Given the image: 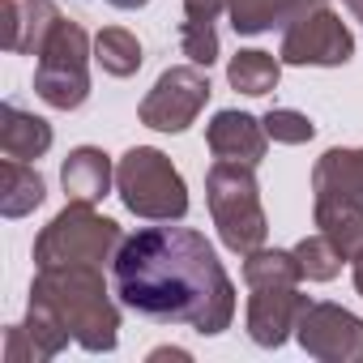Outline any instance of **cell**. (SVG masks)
<instances>
[{"mask_svg":"<svg viewBox=\"0 0 363 363\" xmlns=\"http://www.w3.org/2000/svg\"><path fill=\"white\" fill-rule=\"evenodd\" d=\"M141 60L145 56H141V43H137L133 30H124V26L99 30V39H94V65L107 77H133L141 69Z\"/></svg>","mask_w":363,"mask_h":363,"instance_id":"cell-20","label":"cell"},{"mask_svg":"<svg viewBox=\"0 0 363 363\" xmlns=\"http://www.w3.org/2000/svg\"><path fill=\"white\" fill-rule=\"evenodd\" d=\"M261 124H265V133H269L278 145H303V141L316 137V124H312L303 111H295V107H269V111L261 116Z\"/></svg>","mask_w":363,"mask_h":363,"instance_id":"cell-25","label":"cell"},{"mask_svg":"<svg viewBox=\"0 0 363 363\" xmlns=\"http://www.w3.org/2000/svg\"><path fill=\"white\" fill-rule=\"evenodd\" d=\"M342 5H346V9H350V13H354L359 22H363V0H342Z\"/></svg>","mask_w":363,"mask_h":363,"instance_id":"cell-31","label":"cell"},{"mask_svg":"<svg viewBox=\"0 0 363 363\" xmlns=\"http://www.w3.org/2000/svg\"><path fill=\"white\" fill-rule=\"evenodd\" d=\"M312 223L333 240V248L354 261L363 257V201H337V197H316Z\"/></svg>","mask_w":363,"mask_h":363,"instance_id":"cell-17","label":"cell"},{"mask_svg":"<svg viewBox=\"0 0 363 363\" xmlns=\"http://www.w3.org/2000/svg\"><path fill=\"white\" fill-rule=\"evenodd\" d=\"M312 193L337 201H363V145H333L312 167Z\"/></svg>","mask_w":363,"mask_h":363,"instance_id":"cell-15","label":"cell"},{"mask_svg":"<svg viewBox=\"0 0 363 363\" xmlns=\"http://www.w3.org/2000/svg\"><path fill=\"white\" fill-rule=\"evenodd\" d=\"M162 359H179V363H189L193 354H189V350H179V346H158V350H150V363H162Z\"/></svg>","mask_w":363,"mask_h":363,"instance_id":"cell-28","label":"cell"},{"mask_svg":"<svg viewBox=\"0 0 363 363\" xmlns=\"http://www.w3.org/2000/svg\"><path fill=\"white\" fill-rule=\"evenodd\" d=\"M43 197H48V184H43V175L30 162H18V158L0 162V214L5 218L35 214L43 206Z\"/></svg>","mask_w":363,"mask_h":363,"instance_id":"cell-18","label":"cell"},{"mask_svg":"<svg viewBox=\"0 0 363 363\" xmlns=\"http://www.w3.org/2000/svg\"><path fill=\"white\" fill-rule=\"evenodd\" d=\"M278 56H282V65H299V69H308V65L312 69H337L354 56V35L329 5H320L282 30Z\"/></svg>","mask_w":363,"mask_h":363,"instance_id":"cell-8","label":"cell"},{"mask_svg":"<svg viewBox=\"0 0 363 363\" xmlns=\"http://www.w3.org/2000/svg\"><path fill=\"white\" fill-rule=\"evenodd\" d=\"M56 26V0H0V48L13 56H39Z\"/></svg>","mask_w":363,"mask_h":363,"instance_id":"cell-11","label":"cell"},{"mask_svg":"<svg viewBox=\"0 0 363 363\" xmlns=\"http://www.w3.org/2000/svg\"><path fill=\"white\" fill-rule=\"evenodd\" d=\"M303 269H299V257L295 248H257L244 257V282L248 286H299Z\"/></svg>","mask_w":363,"mask_h":363,"instance_id":"cell-21","label":"cell"},{"mask_svg":"<svg viewBox=\"0 0 363 363\" xmlns=\"http://www.w3.org/2000/svg\"><path fill=\"white\" fill-rule=\"evenodd\" d=\"M206 103H210V73L201 65H175L150 86L137 116L154 133H184Z\"/></svg>","mask_w":363,"mask_h":363,"instance_id":"cell-7","label":"cell"},{"mask_svg":"<svg viewBox=\"0 0 363 363\" xmlns=\"http://www.w3.org/2000/svg\"><path fill=\"white\" fill-rule=\"evenodd\" d=\"M295 257H299V269H303L308 282H333V278L342 274V265H346V257L333 248V240H329L325 231L303 235V240L295 244Z\"/></svg>","mask_w":363,"mask_h":363,"instance_id":"cell-22","label":"cell"},{"mask_svg":"<svg viewBox=\"0 0 363 363\" xmlns=\"http://www.w3.org/2000/svg\"><path fill=\"white\" fill-rule=\"evenodd\" d=\"M60 184H65V197L69 201L99 206L111 193V184H116V162L99 145H77L60 162Z\"/></svg>","mask_w":363,"mask_h":363,"instance_id":"cell-13","label":"cell"},{"mask_svg":"<svg viewBox=\"0 0 363 363\" xmlns=\"http://www.w3.org/2000/svg\"><path fill=\"white\" fill-rule=\"evenodd\" d=\"M90 60H94L90 35L77 22L60 18V26L52 30V39L39 52L35 94L56 111H77L90 99Z\"/></svg>","mask_w":363,"mask_h":363,"instance_id":"cell-6","label":"cell"},{"mask_svg":"<svg viewBox=\"0 0 363 363\" xmlns=\"http://www.w3.org/2000/svg\"><path fill=\"white\" fill-rule=\"evenodd\" d=\"M179 52L189 56V65L210 69V65L218 60V30H214V22H206V18H184V22H179Z\"/></svg>","mask_w":363,"mask_h":363,"instance_id":"cell-24","label":"cell"},{"mask_svg":"<svg viewBox=\"0 0 363 363\" xmlns=\"http://www.w3.org/2000/svg\"><path fill=\"white\" fill-rule=\"evenodd\" d=\"M320 5H329V0H227V18L235 35L252 39L265 30H286L291 22H299Z\"/></svg>","mask_w":363,"mask_h":363,"instance_id":"cell-14","label":"cell"},{"mask_svg":"<svg viewBox=\"0 0 363 363\" xmlns=\"http://www.w3.org/2000/svg\"><path fill=\"white\" fill-rule=\"evenodd\" d=\"M30 299L48 303L82 350L90 354L116 350L120 303L111 299L99 265H43L30 282Z\"/></svg>","mask_w":363,"mask_h":363,"instance_id":"cell-2","label":"cell"},{"mask_svg":"<svg viewBox=\"0 0 363 363\" xmlns=\"http://www.w3.org/2000/svg\"><path fill=\"white\" fill-rule=\"evenodd\" d=\"M56 133L43 116L18 107V103H5L0 107V154L5 158H18V162H35L52 150Z\"/></svg>","mask_w":363,"mask_h":363,"instance_id":"cell-16","label":"cell"},{"mask_svg":"<svg viewBox=\"0 0 363 363\" xmlns=\"http://www.w3.org/2000/svg\"><path fill=\"white\" fill-rule=\"evenodd\" d=\"M278 77H282V56H274V52L244 48V52H235V56L227 60V82H231V90H240V94L261 99V94H269V90L278 86Z\"/></svg>","mask_w":363,"mask_h":363,"instance_id":"cell-19","label":"cell"},{"mask_svg":"<svg viewBox=\"0 0 363 363\" xmlns=\"http://www.w3.org/2000/svg\"><path fill=\"white\" fill-rule=\"evenodd\" d=\"M111 291L120 303L158 325H189L218 337L235 320V282L214 244L193 227H137L111 261Z\"/></svg>","mask_w":363,"mask_h":363,"instance_id":"cell-1","label":"cell"},{"mask_svg":"<svg viewBox=\"0 0 363 363\" xmlns=\"http://www.w3.org/2000/svg\"><path fill=\"white\" fill-rule=\"evenodd\" d=\"M350 278H354V291L363 295V257H354V261H350Z\"/></svg>","mask_w":363,"mask_h":363,"instance_id":"cell-30","label":"cell"},{"mask_svg":"<svg viewBox=\"0 0 363 363\" xmlns=\"http://www.w3.org/2000/svg\"><path fill=\"white\" fill-rule=\"evenodd\" d=\"M218 13H227V0H184V18L218 22Z\"/></svg>","mask_w":363,"mask_h":363,"instance_id":"cell-27","label":"cell"},{"mask_svg":"<svg viewBox=\"0 0 363 363\" xmlns=\"http://www.w3.org/2000/svg\"><path fill=\"white\" fill-rule=\"evenodd\" d=\"M206 145L214 158H227V162H248V167H261L265 150H269V133L257 116L248 111H218L210 124H206Z\"/></svg>","mask_w":363,"mask_h":363,"instance_id":"cell-12","label":"cell"},{"mask_svg":"<svg viewBox=\"0 0 363 363\" xmlns=\"http://www.w3.org/2000/svg\"><path fill=\"white\" fill-rule=\"evenodd\" d=\"M124 244L116 218L99 214L94 206L69 201L35 240V265H111Z\"/></svg>","mask_w":363,"mask_h":363,"instance_id":"cell-5","label":"cell"},{"mask_svg":"<svg viewBox=\"0 0 363 363\" xmlns=\"http://www.w3.org/2000/svg\"><path fill=\"white\" fill-rule=\"evenodd\" d=\"M308 308V295H299V286H252L248 295V337L265 350H278L286 337H295L299 312Z\"/></svg>","mask_w":363,"mask_h":363,"instance_id":"cell-10","label":"cell"},{"mask_svg":"<svg viewBox=\"0 0 363 363\" xmlns=\"http://www.w3.org/2000/svg\"><path fill=\"white\" fill-rule=\"evenodd\" d=\"M26 333H30V342H35V350H39V363H48V359H56L65 346H69V329L60 325V316L48 308V303H39V299H30L26 303Z\"/></svg>","mask_w":363,"mask_h":363,"instance_id":"cell-23","label":"cell"},{"mask_svg":"<svg viewBox=\"0 0 363 363\" xmlns=\"http://www.w3.org/2000/svg\"><path fill=\"white\" fill-rule=\"evenodd\" d=\"M5 363H39V350H35L26 325H9L5 329Z\"/></svg>","mask_w":363,"mask_h":363,"instance_id":"cell-26","label":"cell"},{"mask_svg":"<svg viewBox=\"0 0 363 363\" xmlns=\"http://www.w3.org/2000/svg\"><path fill=\"white\" fill-rule=\"evenodd\" d=\"M116 193L128 214L145 223H179L189 214V184L154 145H133L116 162Z\"/></svg>","mask_w":363,"mask_h":363,"instance_id":"cell-4","label":"cell"},{"mask_svg":"<svg viewBox=\"0 0 363 363\" xmlns=\"http://www.w3.org/2000/svg\"><path fill=\"white\" fill-rule=\"evenodd\" d=\"M206 201H210V218L218 227L223 248H231L235 257H248V252L265 248L269 218H265V206H261L257 167L218 158L206 171Z\"/></svg>","mask_w":363,"mask_h":363,"instance_id":"cell-3","label":"cell"},{"mask_svg":"<svg viewBox=\"0 0 363 363\" xmlns=\"http://www.w3.org/2000/svg\"><path fill=\"white\" fill-rule=\"evenodd\" d=\"M107 5H111V9H124V13H133V9H145L150 0H107Z\"/></svg>","mask_w":363,"mask_h":363,"instance_id":"cell-29","label":"cell"},{"mask_svg":"<svg viewBox=\"0 0 363 363\" xmlns=\"http://www.w3.org/2000/svg\"><path fill=\"white\" fill-rule=\"evenodd\" d=\"M295 342L320 363H363V316L329 299H308L295 325Z\"/></svg>","mask_w":363,"mask_h":363,"instance_id":"cell-9","label":"cell"}]
</instances>
